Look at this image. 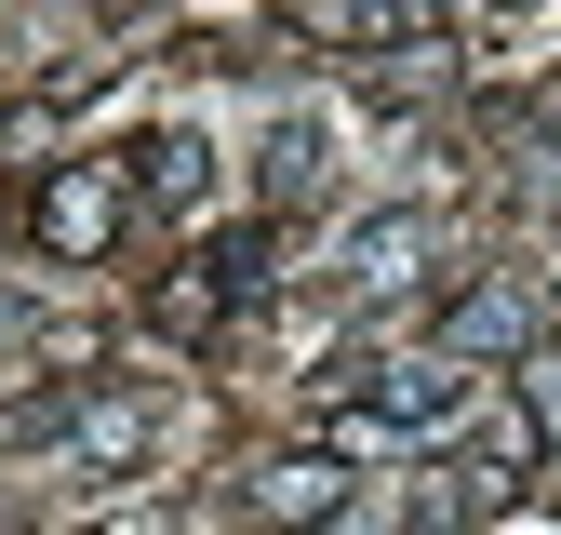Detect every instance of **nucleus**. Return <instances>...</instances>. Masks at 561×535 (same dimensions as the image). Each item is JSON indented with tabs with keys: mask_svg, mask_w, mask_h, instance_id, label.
I'll return each instance as SVG.
<instances>
[{
	"mask_svg": "<svg viewBox=\"0 0 561 535\" xmlns=\"http://www.w3.org/2000/svg\"><path fill=\"white\" fill-rule=\"evenodd\" d=\"M107 228H121V187L107 174H54L41 187V241L54 254H107Z\"/></svg>",
	"mask_w": 561,
	"mask_h": 535,
	"instance_id": "nucleus-1",
	"label": "nucleus"
},
{
	"mask_svg": "<svg viewBox=\"0 0 561 535\" xmlns=\"http://www.w3.org/2000/svg\"><path fill=\"white\" fill-rule=\"evenodd\" d=\"M334 496H347L334 455H280L267 482H254V522H334Z\"/></svg>",
	"mask_w": 561,
	"mask_h": 535,
	"instance_id": "nucleus-2",
	"label": "nucleus"
},
{
	"mask_svg": "<svg viewBox=\"0 0 561 535\" xmlns=\"http://www.w3.org/2000/svg\"><path fill=\"white\" fill-rule=\"evenodd\" d=\"M522 334H535V308H522L508 282H481V295L455 308V349H522Z\"/></svg>",
	"mask_w": 561,
	"mask_h": 535,
	"instance_id": "nucleus-3",
	"label": "nucleus"
},
{
	"mask_svg": "<svg viewBox=\"0 0 561 535\" xmlns=\"http://www.w3.org/2000/svg\"><path fill=\"white\" fill-rule=\"evenodd\" d=\"M295 27H308V41H388L401 0H295Z\"/></svg>",
	"mask_w": 561,
	"mask_h": 535,
	"instance_id": "nucleus-4",
	"label": "nucleus"
},
{
	"mask_svg": "<svg viewBox=\"0 0 561 535\" xmlns=\"http://www.w3.org/2000/svg\"><path fill=\"white\" fill-rule=\"evenodd\" d=\"M267 201H321V134H308V121L267 134Z\"/></svg>",
	"mask_w": 561,
	"mask_h": 535,
	"instance_id": "nucleus-5",
	"label": "nucleus"
},
{
	"mask_svg": "<svg viewBox=\"0 0 561 535\" xmlns=\"http://www.w3.org/2000/svg\"><path fill=\"white\" fill-rule=\"evenodd\" d=\"M134 442H148V401H107V416H81V455H94V468H121Z\"/></svg>",
	"mask_w": 561,
	"mask_h": 535,
	"instance_id": "nucleus-6",
	"label": "nucleus"
},
{
	"mask_svg": "<svg viewBox=\"0 0 561 535\" xmlns=\"http://www.w3.org/2000/svg\"><path fill=\"white\" fill-rule=\"evenodd\" d=\"M347 268H362V282H401V268H414V215H388V228H362V254H347Z\"/></svg>",
	"mask_w": 561,
	"mask_h": 535,
	"instance_id": "nucleus-7",
	"label": "nucleus"
},
{
	"mask_svg": "<svg viewBox=\"0 0 561 535\" xmlns=\"http://www.w3.org/2000/svg\"><path fill=\"white\" fill-rule=\"evenodd\" d=\"M148 187H161V201H201V148H187V134H161V148H148Z\"/></svg>",
	"mask_w": 561,
	"mask_h": 535,
	"instance_id": "nucleus-8",
	"label": "nucleus"
},
{
	"mask_svg": "<svg viewBox=\"0 0 561 535\" xmlns=\"http://www.w3.org/2000/svg\"><path fill=\"white\" fill-rule=\"evenodd\" d=\"M535 429H561V349H548V362H535V388H522V442H535Z\"/></svg>",
	"mask_w": 561,
	"mask_h": 535,
	"instance_id": "nucleus-9",
	"label": "nucleus"
},
{
	"mask_svg": "<svg viewBox=\"0 0 561 535\" xmlns=\"http://www.w3.org/2000/svg\"><path fill=\"white\" fill-rule=\"evenodd\" d=\"M107 535H174V509H134V522H107Z\"/></svg>",
	"mask_w": 561,
	"mask_h": 535,
	"instance_id": "nucleus-10",
	"label": "nucleus"
}]
</instances>
